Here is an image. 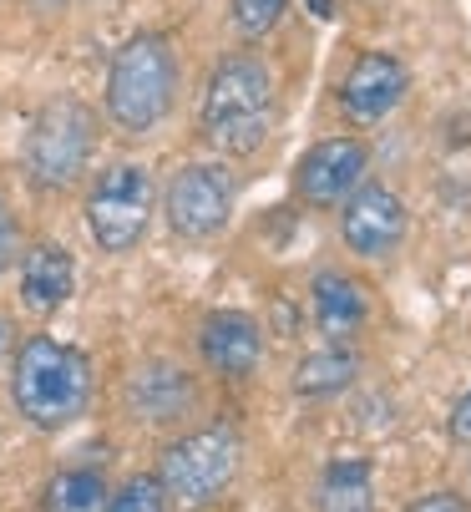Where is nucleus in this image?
<instances>
[{
  "label": "nucleus",
  "instance_id": "obj_1",
  "mask_svg": "<svg viewBox=\"0 0 471 512\" xmlns=\"http://www.w3.org/2000/svg\"><path fill=\"white\" fill-rule=\"evenodd\" d=\"M274 71L259 51H228L203 87L198 127L218 158H259L274 132Z\"/></svg>",
  "mask_w": 471,
  "mask_h": 512
},
{
  "label": "nucleus",
  "instance_id": "obj_2",
  "mask_svg": "<svg viewBox=\"0 0 471 512\" xmlns=\"http://www.w3.org/2000/svg\"><path fill=\"white\" fill-rule=\"evenodd\" d=\"M183 87V66L178 46L163 31H132L112 61H107V82H102V112L117 132L147 137L152 127H163L178 107Z\"/></svg>",
  "mask_w": 471,
  "mask_h": 512
},
{
  "label": "nucleus",
  "instance_id": "obj_3",
  "mask_svg": "<svg viewBox=\"0 0 471 512\" xmlns=\"http://www.w3.org/2000/svg\"><path fill=\"white\" fill-rule=\"evenodd\" d=\"M11 401L36 431L76 426L92 406V360L56 335H26L11 350Z\"/></svg>",
  "mask_w": 471,
  "mask_h": 512
},
{
  "label": "nucleus",
  "instance_id": "obj_4",
  "mask_svg": "<svg viewBox=\"0 0 471 512\" xmlns=\"http://www.w3.org/2000/svg\"><path fill=\"white\" fill-rule=\"evenodd\" d=\"M102 142V122L82 97H51L36 107L21 137V173L41 193H66L87 178Z\"/></svg>",
  "mask_w": 471,
  "mask_h": 512
},
{
  "label": "nucleus",
  "instance_id": "obj_5",
  "mask_svg": "<svg viewBox=\"0 0 471 512\" xmlns=\"http://www.w3.org/2000/svg\"><path fill=\"white\" fill-rule=\"evenodd\" d=\"M239 462H244V431L233 426V416H213L157 452V482H163L173 507L198 512L233 487Z\"/></svg>",
  "mask_w": 471,
  "mask_h": 512
},
{
  "label": "nucleus",
  "instance_id": "obj_6",
  "mask_svg": "<svg viewBox=\"0 0 471 512\" xmlns=\"http://www.w3.org/2000/svg\"><path fill=\"white\" fill-rule=\"evenodd\" d=\"M152 173L142 163H112L87 188V234L102 254H132L152 229Z\"/></svg>",
  "mask_w": 471,
  "mask_h": 512
},
{
  "label": "nucleus",
  "instance_id": "obj_7",
  "mask_svg": "<svg viewBox=\"0 0 471 512\" xmlns=\"http://www.w3.org/2000/svg\"><path fill=\"white\" fill-rule=\"evenodd\" d=\"M233 173L223 163H183L163 188V224L183 244H213L233 224Z\"/></svg>",
  "mask_w": 471,
  "mask_h": 512
},
{
  "label": "nucleus",
  "instance_id": "obj_8",
  "mask_svg": "<svg viewBox=\"0 0 471 512\" xmlns=\"http://www.w3.org/2000/svg\"><path fill=\"white\" fill-rule=\"evenodd\" d=\"M406 234H411V208H406V198L396 188L360 183L340 203V244L355 259H370V264L396 259L401 244H406Z\"/></svg>",
  "mask_w": 471,
  "mask_h": 512
},
{
  "label": "nucleus",
  "instance_id": "obj_9",
  "mask_svg": "<svg viewBox=\"0 0 471 512\" xmlns=\"http://www.w3.org/2000/svg\"><path fill=\"white\" fill-rule=\"evenodd\" d=\"M294 198L304 208H340L360 183H370V142L365 137H320L294 163Z\"/></svg>",
  "mask_w": 471,
  "mask_h": 512
},
{
  "label": "nucleus",
  "instance_id": "obj_10",
  "mask_svg": "<svg viewBox=\"0 0 471 512\" xmlns=\"http://www.w3.org/2000/svg\"><path fill=\"white\" fill-rule=\"evenodd\" d=\"M406 97H411V66L396 51H360L335 87V102L355 127H380Z\"/></svg>",
  "mask_w": 471,
  "mask_h": 512
},
{
  "label": "nucleus",
  "instance_id": "obj_11",
  "mask_svg": "<svg viewBox=\"0 0 471 512\" xmlns=\"http://www.w3.org/2000/svg\"><path fill=\"white\" fill-rule=\"evenodd\" d=\"M198 355L218 381H249L264 365V325L249 310H208L198 325Z\"/></svg>",
  "mask_w": 471,
  "mask_h": 512
},
{
  "label": "nucleus",
  "instance_id": "obj_12",
  "mask_svg": "<svg viewBox=\"0 0 471 512\" xmlns=\"http://www.w3.org/2000/svg\"><path fill=\"white\" fill-rule=\"evenodd\" d=\"M309 320L325 340L350 345L370 325V289L345 269H320L309 279Z\"/></svg>",
  "mask_w": 471,
  "mask_h": 512
},
{
  "label": "nucleus",
  "instance_id": "obj_13",
  "mask_svg": "<svg viewBox=\"0 0 471 512\" xmlns=\"http://www.w3.org/2000/svg\"><path fill=\"white\" fill-rule=\"evenodd\" d=\"M76 289V259L61 244H31L21 254V305L31 315H56Z\"/></svg>",
  "mask_w": 471,
  "mask_h": 512
},
{
  "label": "nucleus",
  "instance_id": "obj_14",
  "mask_svg": "<svg viewBox=\"0 0 471 512\" xmlns=\"http://www.w3.org/2000/svg\"><path fill=\"white\" fill-rule=\"evenodd\" d=\"M132 411L147 421V426H173L193 411V376L178 371V365L157 360V365H142L132 376Z\"/></svg>",
  "mask_w": 471,
  "mask_h": 512
},
{
  "label": "nucleus",
  "instance_id": "obj_15",
  "mask_svg": "<svg viewBox=\"0 0 471 512\" xmlns=\"http://www.w3.org/2000/svg\"><path fill=\"white\" fill-rule=\"evenodd\" d=\"M360 381V350L355 345H340V340H325L320 350H309L294 376H289V391L299 401H335L345 396L350 386Z\"/></svg>",
  "mask_w": 471,
  "mask_h": 512
},
{
  "label": "nucleus",
  "instance_id": "obj_16",
  "mask_svg": "<svg viewBox=\"0 0 471 512\" xmlns=\"http://www.w3.org/2000/svg\"><path fill=\"white\" fill-rule=\"evenodd\" d=\"M309 507L314 512H380L370 457H335V462H325L320 482H314V492H309Z\"/></svg>",
  "mask_w": 471,
  "mask_h": 512
},
{
  "label": "nucleus",
  "instance_id": "obj_17",
  "mask_svg": "<svg viewBox=\"0 0 471 512\" xmlns=\"http://www.w3.org/2000/svg\"><path fill=\"white\" fill-rule=\"evenodd\" d=\"M107 477L97 467H66L51 477L46 487V507L51 512H107Z\"/></svg>",
  "mask_w": 471,
  "mask_h": 512
},
{
  "label": "nucleus",
  "instance_id": "obj_18",
  "mask_svg": "<svg viewBox=\"0 0 471 512\" xmlns=\"http://www.w3.org/2000/svg\"><path fill=\"white\" fill-rule=\"evenodd\" d=\"M289 16V0H228V26L239 41H264L279 31V21Z\"/></svg>",
  "mask_w": 471,
  "mask_h": 512
},
{
  "label": "nucleus",
  "instance_id": "obj_19",
  "mask_svg": "<svg viewBox=\"0 0 471 512\" xmlns=\"http://www.w3.org/2000/svg\"><path fill=\"white\" fill-rule=\"evenodd\" d=\"M168 492L157 482V472H132L117 492H107V512H168Z\"/></svg>",
  "mask_w": 471,
  "mask_h": 512
},
{
  "label": "nucleus",
  "instance_id": "obj_20",
  "mask_svg": "<svg viewBox=\"0 0 471 512\" xmlns=\"http://www.w3.org/2000/svg\"><path fill=\"white\" fill-rule=\"evenodd\" d=\"M406 512H471V502H466L461 492H451V487H436V492L411 497V502H406Z\"/></svg>",
  "mask_w": 471,
  "mask_h": 512
},
{
  "label": "nucleus",
  "instance_id": "obj_21",
  "mask_svg": "<svg viewBox=\"0 0 471 512\" xmlns=\"http://www.w3.org/2000/svg\"><path fill=\"white\" fill-rule=\"evenodd\" d=\"M11 264H16V213H11L6 198H0V279H6Z\"/></svg>",
  "mask_w": 471,
  "mask_h": 512
},
{
  "label": "nucleus",
  "instance_id": "obj_22",
  "mask_svg": "<svg viewBox=\"0 0 471 512\" xmlns=\"http://www.w3.org/2000/svg\"><path fill=\"white\" fill-rule=\"evenodd\" d=\"M446 431H451V442H471V391L451 406V421H446Z\"/></svg>",
  "mask_w": 471,
  "mask_h": 512
},
{
  "label": "nucleus",
  "instance_id": "obj_23",
  "mask_svg": "<svg viewBox=\"0 0 471 512\" xmlns=\"http://www.w3.org/2000/svg\"><path fill=\"white\" fill-rule=\"evenodd\" d=\"M11 350H16V335H11V320H6V315H0V360H6Z\"/></svg>",
  "mask_w": 471,
  "mask_h": 512
},
{
  "label": "nucleus",
  "instance_id": "obj_24",
  "mask_svg": "<svg viewBox=\"0 0 471 512\" xmlns=\"http://www.w3.org/2000/svg\"><path fill=\"white\" fill-rule=\"evenodd\" d=\"M26 6H36V11H61L66 0H26Z\"/></svg>",
  "mask_w": 471,
  "mask_h": 512
}]
</instances>
